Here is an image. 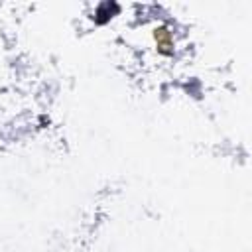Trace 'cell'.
<instances>
[{
  "instance_id": "obj_1",
  "label": "cell",
  "mask_w": 252,
  "mask_h": 252,
  "mask_svg": "<svg viewBox=\"0 0 252 252\" xmlns=\"http://www.w3.org/2000/svg\"><path fill=\"white\" fill-rule=\"evenodd\" d=\"M154 39H156V45H158L159 53H163V55L171 53V49H173V35H171V32L165 26H159V28L154 30Z\"/></svg>"
}]
</instances>
